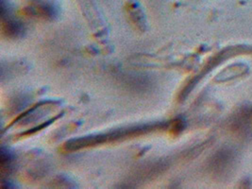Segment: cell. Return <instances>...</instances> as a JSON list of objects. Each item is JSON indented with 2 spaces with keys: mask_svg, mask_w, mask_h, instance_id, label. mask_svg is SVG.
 I'll return each instance as SVG.
<instances>
[{
  "mask_svg": "<svg viewBox=\"0 0 252 189\" xmlns=\"http://www.w3.org/2000/svg\"><path fill=\"white\" fill-rule=\"evenodd\" d=\"M62 116H63V115H59L58 117H55V118H52V119H50V120H48V121H46V122L43 123V124H41V125L35 126V127H33L32 129L27 130V131H25L23 133H20V134L18 135V137H25V136H29V135L34 134L36 132H39L40 130H44L46 127L49 126L50 124H52L55 120H57L58 118H60V117H62Z\"/></svg>",
  "mask_w": 252,
  "mask_h": 189,
  "instance_id": "cell-4",
  "label": "cell"
},
{
  "mask_svg": "<svg viewBox=\"0 0 252 189\" xmlns=\"http://www.w3.org/2000/svg\"><path fill=\"white\" fill-rule=\"evenodd\" d=\"M170 123L160 122L154 124H146V125H138V126H130L126 128H121L117 130L99 133V134H92L86 135L83 137H79L75 139H71L63 145V150L67 153L77 152L80 150L94 148L97 146H101L104 144H109L116 141H124L126 139H132L138 136H142L148 134L149 132H153L158 130H163L168 128Z\"/></svg>",
  "mask_w": 252,
  "mask_h": 189,
  "instance_id": "cell-1",
  "label": "cell"
},
{
  "mask_svg": "<svg viewBox=\"0 0 252 189\" xmlns=\"http://www.w3.org/2000/svg\"><path fill=\"white\" fill-rule=\"evenodd\" d=\"M1 19H2V32L8 38L17 39L24 35L25 27L16 18L11 16L4 8H2L1 12Z\"/></svg>",
  "mask_w": 252,
  "mask_h": 189,
  "instance_id": "cell-2",
  "label": "cell"
},
{
  "mask_svg": "<svg viewBox=\"0 0 252 189\" xmlns=\"http://www.w3.org/2000/svg\"><path fill=\"white\" fill-rule=\"evenodd\" d=\"M30 13L34 14L35 16H39V17L52 18L55 16L56 10L49 5H39L38 7L32 8Z\"/></svg>",
  "mask_w": 252,
  "mask_h": 189,
  "instance_id": "cell-3",
  "label": "cell"
},
{
  "mask_svg": "<svg viewBox=\"0 0 252 189\" xmlns=\"http://www.w3.org/2000/svg\"><path fill=\"white\" fill-rule=\"evenodd\" d=\"M170 128H171V133L173 134H178L180 132H182L184 128V121L183 119H176L175 121H173L172 123H170Z\"/></svg>",
  "mask_w": 252,
  "mask_h": 189,
  "instance_id": "cell-5",
  "label": "cell"
}]
</instances>
